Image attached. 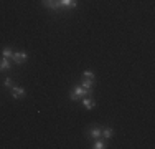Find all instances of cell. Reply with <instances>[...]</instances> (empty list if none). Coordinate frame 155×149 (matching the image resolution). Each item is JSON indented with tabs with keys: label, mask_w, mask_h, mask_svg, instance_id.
<instances>
[{
	"label": "cell",
	"mask_w": 155,
	"mask_h": 149,
	"mask_svg": "<svg viewBox=\"0 0 155 149\" xmlns=\"http://www.w3.org/2000/svg\"><path fill=\"white\" fill-rule=\"evenodd\" d=\"M83 76H84V78H87V80H94L96 74H94V71H89V70H87V71H84V73H83Z\"/></svg>",
	"instance_id": "13"
},
{
	"label": "cell",
	"mask_w": 155,
	"mask_h": 149,
	"mask_svg": "<svg viewBox=\"0 0 155 149\" xmlns=\"http://www.w3.org/2000/svg\"><path fill=\"white\" fill-rule=\"evenodd\" d=\"M81 103H83V106L86 108L87 111H91V109H94L96 108V101L93 98H89V96H84V98H81Z\"/></svg>",
	"instance_id": "7"
},
{
	"label": "cell",
	"mask_w": 155,
	"mask_h": 149,
	"mask_svg": "<svg viewBox=\"0 0 155 149\" xmlns=\"http://www.w3.org/2000/svg\"><path fill=\"white\" fill-rule=\"evenodd\" d=\"M2 55H3L5 58H10V60H12V57H13V50H12L10 47H5V48L2 50Z\"/></svg>",
	"instance_id": "12"
},
{
	"label": "cell",
	"mask_w": 155,
	"mask_h": 149,
	"mask_svg": "<svg viewBox=\"0 0 155 149\" xmlns=\"http://www.w3.org/2000/svg\"><path fill=\"white\" fill-rule=\"evenodd\" d=\"M12 60H13V63H15V65L20 66V65H23V63L28 60V53H27V51H23V50H20V51H13Z\"/></svg>",
	"instance_id": "2"
},
{
	"label": "cell",
	"mask_w": 155,
	"mask_h": 149,
	"mask_svg": "<svg viewBox=\"0 0 155 149\" xmlns=\"http://www.w3.org/2000/svg\"><path fill=\"white\" fill-rule=\"evenodd\" d=\"M10 95H12L13 99H20V98H23V96L27 95V91H25V88L15 86V85H13V86L10 88Z\"/></svg>",
	"instance_id": "4"
},
{
	"label": "cell",
	"mask_w": 155,
	"mask_h": 149,
	"mask_svg": "<svg viewBox=\"0 0 155 149\" xmlns=\"http://www.w3.org/2000/svg\"><path fill=\"white\" fill-rule=\"evenodd\" d=\"M61 9H76L78 7V0H60Z\"/></svg>",
	"instance_id": "9"
},
{
	"label": "cell",
	"mask_w": 155,
	"mask_h": 149,
	"mask_svg": "<svg viewBox=\"0 0 155 149\" xmlns=\"http://www.w3.org/2000/svg\"><path fill=\"white\" fill-rule=\"evenodd\" d=\"M91 93H93V89H86V88L81 86V85H76V86L71 89V93H69V99H71V101H79L81 98L89 96Z\"/></svg>",
	"instance_id": "1"
},
{
	"label": "cell",
	"mask_w": 155,
	"mask_h": 149,
	"mask_svg": "<svg viewBox=\"0 0 155 149\" xmlns=\"http://www.w3.org/2000/svg\"><path fill=\"white\" fill-rule=\"evenodd\" d=\"M41 3L46 7L48 10H51V12H58V10L61 9L60 0H41Z\"/></svg>",
	"instance_id": "5"
},
{
	"label": "cell",
	"mask_w": 155,
	"mask_h": 149,
	"mask_svg": "<svg viewBox=\"0 0 155 149\" xmlns=\"http://www.w3.org/2000/svg\"><path fill=\"white\" fill-rule=\"evenodd\" d=\"M3 85H5L7 88H12V86H13V81H12V78H5V81H3Z\"/></svg>",
	"instance_id": "14"
},
{
	"label": "cell",
	"mask_w": 155,
	"mask_h": 149,
	"mask_svg": "<svg viewBox=\"0 0 155 149\" xmlns=\"http://www.w3.org/2000/svg\"><path fill=\"white\" fill-rule=\"evenodd\" d=\"M10 68H12V60H10V58H5V57H3L2 60H0V73L10 71Z\"/></svg>",
	"instance_id": "6"
},
{
	"label": "cell",
	"mask_w": 155,
	"mask_h": 149,
	"mask_svg": "<svg viewBox=\"0 0 155 149\" xmlns=\"http://www.w3.org/2000/svg\"><path fill=\"white\" fill-rule=\"evenodd\" d=\"M112 136H114V129L112 128H102L101 129V137H104L106 141L110 139Z\"/></svg>",
	"instance_id": "10"
},
{
	"label": "cell",
	"mask_w": 155,
	"mask_h": 149,
	"mask_svg": "<svg viewBox=\"0 0 155 149\" xmlns=\"http://www.w3.org/2000/svg\"><path fill=\"white\" fill-rule=\"evenodd\" d=\"M94 85H96V81L94 80H87V78H84V80L81 81V86L86 88V89H93Z\"/></svg>",
	"instance_id": "11"
},
{
	"label": "cell",
	"mask_w": 155,
	"mask_h": 149,
	"mask_svg": "<svg viewBox=\"0 0 155 149\" xmlns=\"http://www.w3.org/2000/svg\"><path fill=\"white\" fill-rule=\"evenodd\" d=\"M101 126H89L87 128V131H86V136L89 137L91 141L93 139H97V137H101Z\"/></svg>",
	"instance_id": "3"
},
{
	"label": "cell",
	"mask_w": 155,
	"mask_h": 149,
	"mask_svg": "<svg viewBox=\"0 0 155 149\" xmlns=\"http://www.w3.org/2000/svg\"><path fill=\"white\" fill-rule=\"evenodd\" d=\"M93 149H106L107 147V141L101 139V137H97V139H93Z\"/></svg>",
	"instance_id": "8"
}]
</instances>
